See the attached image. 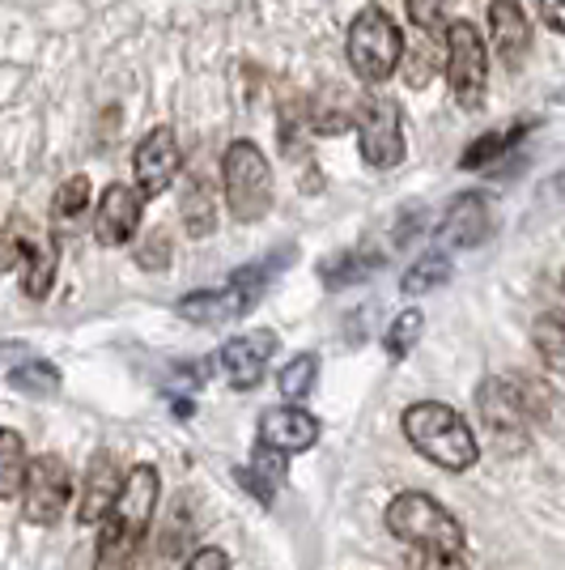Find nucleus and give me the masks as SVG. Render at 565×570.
<instances>
[{"label": "nucleus", "mask_w": 565, "mask_h": 570, "mask_svg": "<svg viewBox=\"0 0 565 570\" xmlns=\"http://www.w3.org/2000/svg\"><path fill=\"white\" fill-rule=\"evenodd\" d=\"M153 507H158V469L137 464L132 473L123 476L116 507L102 520L95 570H132L137 549H141L149 523H153Z\"/></svg>", "instance_id": "1"}, {"label": "nucleus", "mask_w": 565, "mask_h": 570, "mask_svg": "<svg viewBox=\"0 0 565 570\" xmlns=\"http://www.w3.org/2000/svg\"><path fill=\"white\" fill-rule=\"evenodd\" d=\"M404 434L425 460H434L447 473H464L480 460V443H476L472 426L443 401L408 404L404 409Z\"/></svg>", "instance_id": "2"}, {"label": "nucleus", "mask_w": 565, "mask_h": 570, "mask_svg": "<svg viewBox=\"0 0 565 570\" xmlns=\"http://www.w3.org/2000/svg\"><path fill=\"white\" fill-rule=\"evenodd\" d=\"M345 56H349L354 77H361L366 86H383L404 65V35L396 18L383 4H366L349 26Z\"/></svg>", "instance_id": "3"}, {"label": "nucleus", "mask_w": 565, "mask_h": 570, "mask_svg": "<svg viewBox=\"0 0 565 570\" xmlns=\"http://www.w3.org/2000/svg\"><path fill=\"white\" fill-rule=\"evenodd\" d=\"M281 261H289V252H285V256H268V261H259V264H247V268H235V277L221 285V289L184 294L175 311H179L188 324H205V328L230 324V320H238V315H247V311L256 307L264 285L272 282V268Z\"/></svg>", "instance_id": "4"}, {"label": "nucleus", "mask_w": 565, "mask_h": 570, "mask_svg": "<svg viewBox=\"0 0 565 570\" xmlns=\"http://www.w3.org/2000/svg\"><path fill=\"white\" fill-rule=\"evenodd\" d=\"M387 532L413 549H434V553H459L464 549V528L438 499L422 490H408L387 502Z\"/></svg>", "instance_id": "5"}, {"label": "nucleus", "mask_w": 565, "mask_h": 570, "mask_svg": "<svg viewBox=\"0 0 565 570\" xmlns=\"http://www.w3.org/2000/svg\"><path fill=\"white\" fill-rule=\"evenodd\" d=\"M221 188L235 222H259L272 209V167L256 141H235L221 154Z\"/></svg>", "instance_id": "6"}, {"label": "nucleus", "mask_w": 565, "mask_h": 570, "mask_svg": "<svg viewBox=\"0 0 565 570\" xmlns=\"http://www.w3.org/2000/svg\"><path fill=\"white\" fill-rule=\"evenodd\" d=\"M443 48H447V86L450 98L459 107H480L485 102V90H489V51H485V39L472 22H450L443 26Z\"/></svg>", "instance_id": "7"}, {"label": "nucleus", "mask_w": 565, "mask_h": 570, "mask_svg": "<svg viewBox=\"0 0 565 570\" xmlns=\"http://www.w3.org/2000/svg\"><path fill=\"white\" fill-rule=\"evenodd\" d=\"M354 128L361 158L370 167L387 170L404 163V119L400 107L383 95H361L354 102Z\"/></svg>", "instance_id": "8"}, {"label": "nucleus", "mask_w": 565, "mask_h": 570, "mask_svg": "<svg viewBox=\"0 0 565 570\" xmlns=\"http://www.w3.org/2000/svg\"><path fill=\"white\" fill-rule=\"evenodd\" d=\"M72 499V473L65 455H34L26 464V481H22V515L39 528L56 523L65 511H69Z\"/></svg>", "instance_id": "9"}, {"label": "nucleus", "mask_w": 565, "mask_h": 570, "mask_svg": "<svg viewBox=\"0 0 565 570\" xmlns=\"http://www.w3.org/2000/svg\"><path fill=\"white\" fill-rule=\"evenodd\" d=\"M184 167V154H179V137H175V128H153V132H145L141 145H137V154H132V170H137V188L141 196H162L170 184H175V175Z\"/></svg>", "instance_id": "10"}, {"label": "nucleus", "mask_w": 565, "mask_h": 570, "mask_svg": "<svg viewBox=\"0 0 565 570\" xmlns=\"http://www.w3.org/2000/svg\"><path fill=\"white\" fill-rule=\"evenodd\" d=\"M141 209L145 196L128 184H111L102 188V200H98V217H95V235L102 247H123L128 238L137 235L141 226Z\"/></svg>", "instance_id": "11"}, {"label": "nucleus", "mask_w": 565, "mask_h": 570, "mask_svg": "<svg viewBox=\"0 0 565 570\" xmlns=\"http://www.w3.org/2000/svg\"><path fill=\"white\" fill-rule=\"evenodd\" d=\"M259 443L281 455L310 452V448L319 443V417L307 413V409H294V404L268 409V413L259 417Z\"/></svg>", "instance_id": "12"}, {"label": "nucleus", "mask_w": 565, "mask_h": 570, "mask_svg": "<svg viewBox=\"0 0 565 570\" xmlns=\"http://www.w3.org/2000/svg\"><path fill=\"white\" fill-rule=\"evenodd\" d=\"M272 354H277V333L256 328V333H242V336H235V341H226L217 362H221V371L230 375V383L247 392V387H256V383L264 380V366H268Z\"/></svg>", "instance_id": "13"}, {"label": "nucleus", "mask_w": 565, "mask_h": 570, "mask_svg": "<svg viewBox=\"0 0 565 570\" xmlns=\"http://www.w3.org/2000/svg\"><path fill=\"white\" fill-rule=\"evenodd\" d=\"M489 35H494V51L511 69H518L527 60V51H532V22H527L518 0H494L489 4Z\"/></svg>", "instance_id": "14"}, {"label": "nucleus", "mask_w": 565, "mask_h": 570, "mask_svg": "<svg viewBox=\"0 0 565 570\" xmlns=\"http://www.w3.org/2000/svg\"><path fill=\"white\" fill-rule=\"evenodd\" d=\"M119 485H123V476H119V460L111 452H95L90 455V469H86V490H81V523H102L107 520V511L116 507L119 499Z\"/></svg>", "instance_id": "15"}, {"label": "nucleus", "mask_w": 565, "mask_h": 570, "mask_svg": "<svg viewBox=\"0 0 565 570\" xmlns=\"http://www.w3.org/2000/svg\"><path fill=\"white\" fill-rule=\"evenodd\" d=\"M485 235H489V205H485V196H476V191L459 196L447 209V217H443V238H447L450 247H476Z\"/></svg>", "instance_id": "16"}, {"label": "nucleus", "mask_w": 565, "mask_h": 570, "mask_svg": "<svg viewBox=\"0 0 565 570\" xmlns=\"http://www.w3.org/2000/svg\"><path fill=\"white\" fill-rule=\"evenodd\" d=\"M56 268H60V243H56V235H34L22 261L26 298H48L51 282H56Z\"/></svg>", "instance_id": "17"}, {"label": "nucleus", "mask_w": 565, "mask_h": 570, "mask_svg": "<svg viewBox=\"0 0 565 570\" xmlns=\"http://www.w3.org/2000/svg\"><path fill=\"white\" fill-rule=\"evenodd\" d=\"M26 464H30L26 439L18 434V430L0 426V502L13 499V494H22Z\"/></svg>", "instance_id": "18"}, {"label": "nucleus", "mask_w": 565, "mask_h": 570, "mask_svg": "<svg viewBox=\"0 0 565 570\" xmlns=\"http://www.w3.org/2000/svg\"><path fill=\"white\" fill-rule=\"evenodd\" d=\"M238 476H242L247 490H256L259 502H272V494H277V485H281V476H285V455L259 443L256 452H251V464Z\"/></svg>", "instance_id": "19"}, {"label": "nucleus", "mask_w": 565, "mask_h": 570, "mask_svg": "<svg viewBox=\"0 0 565 570\" xmlns=\"http://www.w3.org/2000/svg\"><path fill=\"white\" fill-rule=\"evenodd\" d=\"M532 345L553 375H565V311H544L532 328Z\"/></svg>", "instance_id": "20"}, {"label": "nucleus", "mask_w": 565, "mask_h": 570, "mask_svg": "<svg viewBox=\"0 0 565 570\" xmlns=\"http://www.w3.org/2000/svg\"><path fill=\"white\" fill-rule=\"evenodd\" d=\"M532 124H511V128H497V132H485L480 141L468 145V154H464V170H489L511 149V145H518V137L527 132Z\"/></svg>", "instance_id": "21"}, {"label": "nucleus", "mask_w": 565, "mask_h": 570, "mask_svg": "<svg viewBox=\"0 0 565 570\" xmlns=\"http://www.w3.org/2000/svg\"><path fill=\"white\" fill-rule=\"evenodd\" d=\"M450 282V264L447 256H422V261L413 264L408 273H404V298H425V294H434L438 285Z\"/></svg>", "instance_id": "22"}, {"label": "nucleus", "mask_w": 565, "mask_h": 570, "mask_svg": "<svg viewBox=\"0 0 565 570\" xmlns=\"http://www.w3.org/2000/svg\"><path fill=\"white\" fill-rule=\"evenodd\" d=\"M319 380V357L315 354H298L289 357L281 366V375H277V387H281L285 401H303L310 387Z\"/></svg>", "instance_id": "23"}, {"label": "nucleus", "mask_w": 565, "mask_h": 570, "mask_svg": "<svg viewBox=\"0 0 565 570\" xmlns=\"http://www.w3.org/2000/svg\"><path fill=\"white\" fill-rule=\"evenodd\" d=\"M9 383L18 387V392H26V396H56L60 392V375H56V366L51 362H22V366H13V375H9Z\"/></svg>", "instance_id": "24"}, {"label": "nucleus", "mask_w": 565, "mask_h": 570, "mask_svg": "<svg viewBox=\"0 0 565 570\" xmlns=\"http://www.w3.org/2000/svg\"><path fill=\"white\" fill-rule=\"evenodd\" d=\"M90 205V179L86 175H72L69 184H60L56 200H51V217L65 226V222H77Z\"/></svg>", "instance_id": "25"}, {"label": "nucleus", "mask_w": 565, "mask_h": 570, "mask_svg": "<svg viewBox=\"0 0 565 570\" xmlns=\"http://www.w3.org/2000/svg\"><path fill=\"white\" fill-rule=\"evenodd\" d=\"M425 333V315L417 307H408L396 315V324H391V333H387V341H383V350L391 357H404V354H413V345L422 341Z\"/></svg>", "instance_id": "26"}, {"label": "nucleus", "mask_w": 565, "mask_h": 570, "mask_svg": "<svg viewBox=\"0 0 565 570\" xmlns=\"http://www.w3.org/2000/svg\"><path fill=\"white\" fill-rule=\"evenodd\" d=\"M34 238V226H26L22 217H13L4 230H0V273H13L26 261V247Z\"/></svg>", "instance_id": "27"}, {"label": "nucleus", "mask_w": 565, "mask_h": 570, "mask_svg": "<svg viewBox=\"0 0 565 570\" xmlns=\"http://www.w3.org/2000/svg\"><path fill=\"white\" fill-rule=\"evenodd\" d=\"M184 222H188L191 235H209L212 230V191L209 184H191V191L184 196Z\"/></svg>", "instance_id": "28"}, {"label": "nucleus", "mask_w": 565, "mask_h": 570, "mask_svg": "<svg viewBox=\"0 0 565 570\" xmlns=\"http://www.w3.org/2000/svg\"><path fill=\"white\" fill-rule=\"evenodd\" d=\"M408 22L417 26L422 35H443L447 26V0H404Z\"/></svg>", "instance_id": "29"}, {"label": "nucleus", "mask_w": 565, "mask_h": 570, "mask_svg": "<svg viewBox=\"0 0 565 570\" xmlns=\"http://www.w3.org/2000/svg\"><path fill=\"white\" fill-rule=\"evenodd\" d=\"M434 35H425L422 43L413 48V56H408V69H404V81L413 86V90H422V86H429V77H434V69H438V51H434V43H429Z\"/></svg>", "instance_id": "30"}, {"label": "nucleus", "mask_w": 565, "mask_h": 570, "mask_svg": "<svg viewBox=\"0 0 565 570\" xmlns=\"http://www.w3.org/2000/svg\"><path fill=\"white\" fill-rule=\"evenodd\" d=\"M137 264H141L145 273H162V268H170V238H166V230H153V235L137 247Z\"/></svg>", "instance_id": "31"}, {"label": "nucleus", "mask_w": 565, "mask_h": 570, "mask_svg": "<svg viewBox=\"0 0 565 570\" xmlns=\"http://www.w3.org/2000/svg\"><path fill=\"white\" fill-rule=\"evenodd\" d=\"M408 570H464L459 553H434V549H413Z\"/></svg>", "instance_id": "32"}, {"label": "nucleus", "mask_w": 565, "mask_h": 570, "mask_svg": "<svg viewBox=\"0 0 565 570\" xmlns=\"http://www.w3.org/2000/svg\"><path fill=\"white\" fill-rule=\"evenodd\" d=\"M184 570H230V553L209 546V549H200V553H191V562Z\"/></svg>", "instance_id": "33"}, {"label": "nucleus", "mask_w": 565, "mask_h": 570, "mask_svg": "<svg viewBox=\"0 0 565 570\" xmlns=\"http://www.w3.org/2000/svg\"><path fill=\"white\" fill-rule=\"evenodd\" d=\"M541 18L553 35H565V0H541Z\"/></svg>", "instance_id": "34"}, {"label": "nucleus", "mask_w": 565, "mask_h": 570, "mask_svg": "<svg viewBox=\"0 0 565 570\" xmlns=\"http://www.w3.org/2000/svg\"><path fill=\"white\" fill-rule=\"evenodd\" d=\"M0 354H9V350H4V345H0Z\"/></svg>", "instance_id": "35"}, {"label": "nucleus", "mask_w": 565, "mask_h": 570, "mask_svg": "<svg viewBox=\"0 0 565 570\" xmlns=\"http://www.w3.org/2000/svg\"><path fill=\"white\" fill-rule=\"evenodd\" d=\"M562 285H565V277H562Z\"/></svg>", "instance_id": "36"}]
</instances>
